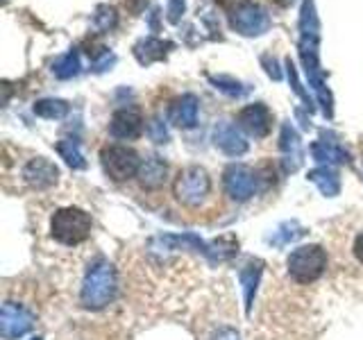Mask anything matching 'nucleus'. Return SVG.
<instances>
[{"mask_svg": "<svg viewBox=\"0 0 363 340\" xmlns=\"http://www.w3.org/2000/svg\"><path fill=\"white\" fill-rule=\"evenodd\" d=\"M91 215L77 207H66L60 209L52 215L50 232L55 241H60L64 245H79L86 241L91 234Z\"/></svg>", "mask_w": 363, "mask_h": 340, "instance_id": "nucleus-1", "label": "nucleus"}, {"mask_svg": "<svg viewBox=\"0 0 363 340\" xmlns=\"http://www.w3.org/2000/svg\"><path fill=\"white\" fill-rule=\"evenodd\" d=\"M209 193H211V179L204 168L198 166L184 168L175 179V196L179 202L189 204V207L200 204Z\"/></svg>", "mask_w": 363, "mask_h": 340, "instance_id": "nucleus-2", "label": "nucleus"}, {"mask_svg": "<svg viewBox=\"0 0 363 340\" xmlns=\"http://www.w3.org/2000/svg\"><path fill=\"white\" fill-rule=\"evenodd\" d=\"M102 168L113 181H125L134 175H139V154H136L132 147L125 145H109L102 150Z\"/></svg>", "mask_w": 363, "mask_h": 340, "instance_id": "nucleus-3", "label": "nucleus"}, {"mask_svg": "<svg viewBox=\"0 0 363 340\" xmlns=\"http://www.w3.org/2000/svg\"><path fill=\"white\" fill-rule=\"evenodd\" d=\"M327 266V256L320 247L315 245H306L295 249L289 259V270L295 281L300 283H309L323 275V270Z\"/></svg>", "mask_w": 363, "mask_h": 340, "instance_id": "nucleus-4", "label": "nucleus"}, {"mask_svg": "<svg viewBox=\"0 0 363 340\" xmlns=\"http://www.w3.org/2000/svg\"><path fill=\"white\" fill-rule=\"evenodd\" d=\"M230 23L243 37H261V34L270 30V16L266 14L264 7H259L255 3H245L238 7L232 14Z\"/></svg>", "mask_w": 363, "mask_h": 340, "instance_id": "nucleus-5", "label": "nucleus"}, {"mask_svg": "<svg viewBox=\"0 0 363 340\" xmlns=\"http://www.w3.org/2000/svg\"><path fill=\"white\" fill-rule=\"evenodd\" d=\"M270 123H272V116L264 105H250L238 113V125H241L247 134L257 136V139H261V136H266L270 132Z\"/></svg>", "mask_w": 363, "mask_h": 340, "instance_id": "nucleus-6", "label": "nucleus"}, {"mask_svg": "<svg viewBox=\"0 0 363 340\" xmlns=\"http://www.w3.org/2000/svg\"><path fill=\"white\" fill-rule=\"evenodd\" d=\"M141 116L134 109H121L113 113V118L109 123V132L116 139H136L141 134Z\"/></svg>", "mask_w": 363, "mask_h": 340, "instance_id": "nucleus-7", "label": "nucleus"}, {"mask_svg": "<svg viewBox=\"0 0 363 340\" xmlns=\"http://www.w3.org/2000/svg\"><path fill=\"white\" fill-rule=\"evenodd\" d=\"M168 48H173V43L162 41V39H157V37H145V39H141L139 43L134 45V57L139 60V64L150 66L152 62L164 60Z\"/></svg>", "mask_w": 363, "mask_h": 340, "instance_id": "nucleus-8", "label": "nucleus"}, {"mask_svg": "<svg viewBox=\"0 0 363 340\" xmlns=\"http://www.w3.org/2000/svg\"><path fill=\"white\" fill-rule=\"evenodd\" d=\"M225 184L234 198H247L255 188V175L243 166H232L225 175Z\"/></svg>", "mask_w": 363, "mask_h": 340, "instance_id": "nucleus-9", "label": "nucleus"}, {"mask_svg": "<svg viewBox=\"0 0 363 340\" xmlns=\"http://www.w3.org/2000/svg\"><path fill=\"white\" fill-rule=\"evenodd\" d=\"M170 118L179 128H193L198 118V98L191 94L177 98L173 102V107H170Z\"/></svg>", "mask_w": 363, "mask_h": 340, "instance_id": "nucleus-10", "label": "nucleus"}, {"mask_svg": "<svg viewBox=\"0 0 363 340\" xmlns=\"http://www.w3.org/2000/svg\"><path fill=\"white\" fill-rule=\"evenodd\" d=\"M216 145L223 147L225 152L230 154H241L245 152L247 143L243 141V136L236 132L234 125L230 123H220L218 128H216Z\"/></svg>", "mask_w": 363, "mask_h": 340, "instance_id": "nucleus-11", "label": "nucleus"}, {"mask_svg": "<svg viewBox=\"0 0 363 340\" xmlns=\"http://www.w3.org/2000/svg\"><path fill=\"white\" fill-rule=\"evenodd\" d=\"M26 179L32 181V184H37V186H48L52 184V181L57 179V168L50 164V162H45L43 157H37V159H32V162L26 166Z\"/></svg>", "mask_w": 363, "mask_h": 340, "instance_id": "nucleus-12", "label": "nucleus"}, {"mask_svg": "<svg viewBox=\"0 0 363 340\" xmlns=\"http://www.w3.org/2000/svg\"><path fill=\"white\" fill-rule=\"evenodd\" d=\"M139 179H141V184L147 186V188H155L159 184H164L166 164L162 162V159H157V157L145 159V162L141 164V168H139Z\"/></svg>", "mask_w": 363, "mask_h": 340, "instance_id": "nucleus-13", "label": "nucleus"}, {"mask_svg": "<svg viewBox=\"0 0 363 340\" xmlns=\"http://www.w3.org/2000/svg\"><path fill=\"white\" fill-rule=\"evenodd\" d=\"M111 293V281H109V272L107 270H98L91 275L89 279V286L84 290V298L86 300H102L105 302Z\"/></svg>", "mask_w": 363, "mask_h": 340, "instance_id": "nucleus-14", "label": "nucleus"}, {"mask_svg": "<svg viewBox=\"0 0 363 340\" xmlns=\"http://www.w3.org/2000/svg\"><path fill=\"white\" fill-rule=\"evenodd\" d=\"M52 73L60 77V79H68V77H75L79 73V55L77 50H68L66 55H62L60 60L52 64Z\"/></svg>", "mask_w": 363, "mask_h": 340, "instance_id": "nucleus-15", "label": "nucleus"}, {"mask_svg": "<svg viewBox=\"0 0 363 340\" xmlns=\"http://www.w3.org/2000/svg\"><path fill=\"white\" fill-rule=\"evenodd\" d=\"M34 111L43 118H62L68 111V105L64 100H41L34 105Z\"/></svg>", "mask_w": 363, "mask_h": 340, "instance_id": "nucleus-16", "label": "nucleus"}, {"mask_svg": "<svg viewBox=\"0 0 363 340\" xmlns=\"http://www.w3.org/2000/svg\"><path fill=\"white\" fill-rule=\"evenodd\" d=\"M94 23L98 26V30H102V32L113 30V28H116V23H118L116 9H113L111 5H100L96 9V14H94Z\"/></svg>", "mask_w": 363, "mask_h": 340, "instance_id": "nucleus-17", "label": "nucleus"}, {"mask_svg": "<svg viewBox=\"0 0 363 340\" xmlns=\"http://www.w3.org/2000/svg\"><path fill=\"white\" fill-rule=\"evenodd\" d=\"M211 84H216V89L225 91V94H230V96H241V84H238L236 79H232V77H225V75L211 77Z\"/></svg>", "mask_w": 363, "mask_h": 340, "instance_id": "nucleus-18", "label": "nucleus"}, {"mask_svg": "<svg viewBox=\"0 0 363 340\" xmlns=\"http://www.w3.org/2000/svg\"><path fill=\"white\" fill-rule=\"evenodd\" d=\"M60 152L66 157V162L71 164V166H84L82 157H79V152H77V145H75L73 141H64V143H60Z\"/></svg>", "mask_w": 363, "mask_h": 340, "instance_id": "nucleus-19", "label": "nucleus"}, {"mask_svg": "<svg viewBox=\"0 0 363 340\" xmlns=\"http://www.w3.org/2000/svg\"><path fill=\"white\" fill-rule=\"evenodd\" d=\"M184 7H186V0H168V9H166L168 21L179 23L182 14H184Z\"/></svg>", "mask_w": 363, "mask_h": 340, "instance_id": "nucleus-20", "label": "nucleus"}, {"mask_svg": "<svg viewBox=\"0 0 363 340\" xmlns=\"http://www.w3.org/2000/svg\"><path fill=\"white\" fill-rule=\"evenodd\" d=\"M261 62H264V66H266L268 75H272V77H275V79H279V77H281L279 68H277V62H275V57H272V60H270V57L266 55V57H264V60H261Z\"/></svg>", "mask_w": 363, "mask_h": 340, "instance_id": "nucleus-21", "label": "nucleus"}, {"mask_svg": "<svg viewBox=\"0 0 363 340\" xmlns=\"http://www.w3.org/2000/svg\"><path fill=\"white\" fill-rule=\"evenodd\" d=\"M125 5H128L132 14H141V11L147 7V0H125Z\"/></svg>", "mask_w": 363, "mask_h": 340, "instance_id": "nucleus-22", "label": "nucleus"}, {"mask_svg": "<svg viewBox=\"0 0 363 340\" xmlns=\"http://www.w3.org/2000/svg\"><path fill=\"white\" fill-rule=\"evenodd\" d=\"M150 134L155 136V141H159V143L166 139V130H162V123H159V120L150 123Z\"/></svg>", "mask_w": 363, "mask_h": 340, "instance_id": "nucleus-23", "label": "nucleus"}, {"mask_svg": "<svg viewBox=\"0 0 363 340\" xmlns=\"http://www.w3.org/2000/svg\"><path fill=\"white\" fill-rule=\"evenodd\" d=\"M354 256L363 264V232L357 236V241H354Z\"/></svg>", "mask_w": 363, "mask_h": 340, "instance_id": "nucleus-24", "label": "nucleus"}, {"mask_svg": "<svg viewBox=\"0 0 363 340\" xmlns=\"http://www.w3.org/2000/svg\"><path fill=\"white\" fill-rule=\"evenodd\" d=\"M275 3H277L279 7H289V5H293V0H275Z\"/></svg>", "mask_w": 363, "mask_h": 340, "instance_id": "nucleus-25", "label": "nucleus"}, {"mask_svg": "<svg viewBox=\"0 0 363 340\" xmlns=\"http://www.w3.org/2000/svg\"><path fill=\"white\" fill-rule=\"evenodd\" d=\"M216 3H220V5H230V3H234V0H216Z\"/></svg>", "mask_w": 363, "mask_h": 340, "instance_id": "nucleus-26", "label": "nucleus"}]
</instances>
